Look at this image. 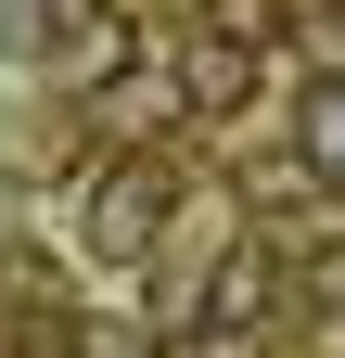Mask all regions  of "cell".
Instances as JSON below:
<instances>
[{"label": "cell", "instance_id": "cell-1", "mask_svg": "<svg viewBox=\"0 0 345 358\" xmlns=\"http://www.w3.org/2000/svg\"><path fill=\"white\" fill-rule=\"evenodd\" d=\"M166 205H179L166 154H115L90 192H77V256H103V268H141V256H154V231H166Z\"/></svg>", "mask_w": 345, "mask_h": 358}, {"label": "cell", "instance_id": "cell-2", "mask_svg": "<svg viewBox=\"0 0 345 358\" xmlns=\"http://www.w3.org/2000/svg\"><path fill=\"white\" fill-rule=\"evenodd\" d=\"M269 307H281V243H230V256H205V345H256L269 333Z\"/></svg>", "mask_w": 345, "mask_h": 358}, {"label": "cell", "instance_id": "cell-3", "mask_svg": "<svg viewBox=\"0 0 345 358\" xmlns=\"http://www.w3.org/2000/svg\"><path fill=\"white\" fill-rule=\"evenodd\" d=\"M77 90H115L128 52H141V26H128V0H52V38H38Z\"/></svg>", "mask_w": 345, "mask_h": 358}, {"label": "cell", "instance_id": "cell-4", "mask_svg": "<svg viewBox=\"0 0 345 358\" xmlns=\"http://www.w3.org/2000/svg\"><path fill=\"white\" fill-rule=\"evenodd\" d=\"M179 103H205V115L230 128V115L256 103V52H243V38H218V26H192V38H179Z\"/></svg>", "mask_w": 345, "mask_h": 358}, {"label": "cell", "instance_id": "cell-5", "mask_svg": "<svg viewBox=\"0 0 345 358\" xmlns=\"http://www.w3.org/2000/svg\"><path fill=\"white\" fill-rule=\"evenodd\" d=\"M294 179H345V77H320L294 103Z\"/></svg>", "mask_w": 345, "mask_h": 358}, {"label": "cell", "instance_id": "cell-6", "mask_svg": "<svg viewBox=\"0 0 345 358\" xmlns=\"http://www.w3.org/2000/svg\"><path fill=\"white\" fill-rule=\"evenodd\" d=\"M281 26H294V0H218V38H243V52H269Z\"/></svg>", "mask_w": 345, "mask_h": 358}, {"label": "cell", "instance_id": "cell-7", "mask_svg": "<svg viewBox=\"0 0 345 358\" xmlns=\"http://www.w3.org/2000/svg\"><path fill=\"white\" fill-rule=\"evenodd\" d=\"M77 358H154V333H128V320H90V333H77Z\"/></svg>", "mask_w": 345, "mask_h": 358}, {"label": "cell", "instance_id": "cell-8", "mask_svg": "<svg viewBox=\"0 0 345 358\" xmlns=\"http://www.w3.org/2000/svg\"><path fill=\"white\" fill-rule=\"evenodd\" d=\"M38 38H52V13L38 0H0V52H38Z\"/></svg>", "mask_w": 345, "mask_h": 358}]
</instances>
